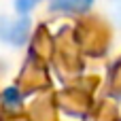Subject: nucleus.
Here are the masks:
<instances>
[{"label": "nucleus", "mask_w": 121, "mask_h": 121, "mask_svg": "<svg viewBox=\"0 0 121 121\" xmlns=\"http://www.w3.org/2000/svg\"><path fill=\"white\" fill-rule=\"evenodd\" d=\"M30 34V19L19 17L15 21H2L0 23V38L11 45H23Z\"/></svg>", "instance_id": "1"}, {"label": "nucleus", "mask_w": 121, "mask_h": 121, "mask_svg": "<svg viewBox=\"0 0 121 121\" xmlns=\"http://www.w3.org/2000/svg\"><path fill=\"white\" fill-rule=\"evenodd\" d=\"M36 2H38V0H15V9L23 15V13L32 11V9L36 6Z\"/></svg>", "instance_id": "4"}, {"label": "nucleus", "mask_w": 121, "mask_h": 121, "mask_svg": "<svg viewBox=\"0 0 121 121\" xmlns=\"http://www.w3.org/2000/svg\"><path fill=\"white\" fill-rule=\"evenodd\" d=\"M94 0H51V11L62 13H85Z\"/></svg>", "instance_id": "2"}, {"label": "nucleus", "mask_w": 121, "mask_h": 121, "mask_svg": "<svg viewBox=\"0 0 121 121\" xmlns=\"http://www.w3.org/2000/svg\"><path fill=\"white\" fill-rule=\"evenodd\" d=\"M115 9H117V17L121 21V0H115Z\"/></svg>", "instance_id": "5"}, {"label": "nucleus", "mask_w": 121, "mask_h": 121, "mask_svg": "<svg viewBox=\"0 0 121 121\" xmlns=\"http://www.w3.org/2000/svg\"><path fill=\"white\" fill-rule=\"evenodd\" d=\"M4 102H6V106L15 108V106H19V102H21V94H19L15 87H9V89L4 91Z\"/></svg>", "instance_id": "3"}]
</instances>
